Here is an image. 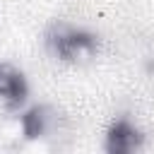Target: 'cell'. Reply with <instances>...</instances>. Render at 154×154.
<instances>
[{"label": "cell", "instance_id": "3", "mask_svg": "<svg viewBox=\"0 0 154 154\" xmlns=\"http://www.w3.org/2000/svg\"><path fill=\"white\" fill-rule=\"evenodd\" d=\"M55 48L65 58H75V55H79L82 51L89 48V38L84 34H79V31H67V34H60L55 38Z\"/></svg>", "mask_w": 154, "mask_h": 154}, {"label": "cell", "instance_id": "1", "mask_svg": "<svg viewBox=\"0 0 154 154\" xmlns=\"http://www.w3.org/2000/svg\"><path fill=\"white\" fill-rule=\"evenodd\" d=\"M24 94H26V87H24L22 75L7 65H0V99L19 103L24 99Z\"/></svg>", "mask_w": 154, "mask_h": 154}, {"label": "cell", "instance_id": "2", "mask_svg": "<svg viewBox=\"0 0 154 154\" xmlns=\"http://www.w3.org/2000/svg\"><path fill=\"white\" fill-rule=\"evenodd\" d=\"M137 144V132L128 123H118L108 135V149L113 152H130Z\"/></svg>", "mask_w": 154, "mask_h": 154}]
</instances>
